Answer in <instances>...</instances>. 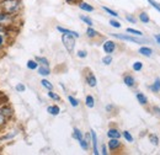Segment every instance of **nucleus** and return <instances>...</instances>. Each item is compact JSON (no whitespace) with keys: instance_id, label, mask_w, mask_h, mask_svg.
Wrapping results in <instances>:
<instances>
[{"instance_id":"1","label":"nucleus","mask_w":160,"mask_h":155,"mask_svg":"<svg viewBox=\"0 0 160 155\" xmlns=\"http://www.w3.org/2000/svg\"><path fill=\"white\" fill-rule=\"evenodd\" d=\"M21 9V0H0V11L9 14V15H16Z\"/></svg>"},{"instance_id":"2","label":"nucleus","mask_w":160,"mask_h":155,"mask_svg":"<svg viewBox=\"0 0 160 155\" xmlns=\"http://www.w3.org/2000/svg\"><path fill=\"white\" fill-rule=\"evenodd\" d=\"M14 116V110L9 105L0 106V128H2Z\"/></svg>"},{"instance_id":"3","label":"nucleus","mask_w":160,"mask_h":155,"mask_svg":"<svg viewBox=\"0 0 160 155\" xmlns=\"http://www.w3.org/2000/svg\"><path fill=\"white\" fill-rule=\"evenodd\" d=\"M62 42H63L64 48L68 51V53L73 54L74 53V49H75V37L72 36V35L63 33L62 35Z\"/></svg>"},{"instance_id":"4","label":"nucleus","mask_w":160,"mask_h":155,"mask_svg":"<svg viewBox=\"0 0 160 155\" xmlns=\"http://www.w3.org/2000/svg\"><path fill=\"white\" fill-rule=\"evenodd\" d=\"M115 38L122 39V41H127V42H133V43H143V39H139L133 36H128V35H120V33H111Z\"/></svg>"},{"instance_id":"5","label":"nucleus","mask_w":160,"mask_h":155,"mask_svg":"<svg viewBox=\"0 0 160 155\" xmlns=\"http://www.w3.org/2000/svg\"><path fill=\"white\" fill-rule=\"evenodd\" d=\"M102 48H103V52L106 54H111L115 52L116 49V43L113 41H106L103 44H102Z\"/></svg>"},{"instance_id":"6","label":"nucleus","mask_w":160,"mask_h":155,"mask_svg":"<svg viewBox=\"0 0 160 155\" xmlns=\"http://www.w3.org/2000/svg\"><path fill=\"white\" fill-rule=\"evenodd\" d=\"M108 149L111 150V152H115V150H118L121 149V147H122V144H121V142L117 139V138H110V140H108Z\"/></svg>"},{"instance_id":"7","label":"nucleus","mask_w":160,"mask_h":155,"mask_svg":"<svg viewBox=\"0 0 160 155\" xmlns=\"http://www.w3.org/2000/svg\"><path fill=\"white\" fill-rule=\"evenodd\" d=\"M90 136H91V144H92V153L95 155H99L100 152L98 149V136H96V133H95L94 129L90 131Z\"/></svg>"},{"instance_id":"8","label":"nucleus","mask_w":160,"mask_h":155,"mask_svg":"<svg viewBox=\"0 0 160 155\" xmlns=\"http://www.w3.org/2000/svg\"><path fill=\"white\" fill-rule=\"evenodd\" d=\"M85 80H86V84H88L89 86H91V88H95V86L98 85V79L94 75V73H91V72H89V73L86 74Z\"/></svg>"},{"instance_id":"9","label":"nucleus","mask_w":160,"mask_h":155,"mask_svg":"<svg viewBox=\"0 0 160 155\" xmlns=\"http://www.w3.org/2000/svg\"><path fill=\"white\" fill-rule=\"evenodd\" d=\"M37 72H38V74H40L41 77H48L51 74L49 65H38Z\"/></svg>"},{"instance_id":"10","label":"nucleus","mask_w":160,"mask_h":155,"mask_svg":"<svg viewBox=\"0 0 160 155\" xmlns=\"http://www.w3.org/2000/svg\"><path fill=\"white\" fill-rule=\"evenodd\" d=\"M57 30L62 32V33H67V35H72V36H74L75 38H79V33L78 32H75V31H72V30H68V28H64V27H62V26H57Z\"/></svg>"},{"instance_id":"11","label":"nucleus","mask_w":160,"mask_h":155,"mask_svg":"<svg viewBox=\"0 0 160 155\" xmlns=\"http://www.w3.org/2000/svg\"><path fill=\"white\" fill-rule=\"evenodd\" d=\"M47 112L52 116H58L60 112V108L58 105H52V106H48L47 107Z\"/></svg>"},{"instance_id":"12","label":"nucleus","mask_w":160,"mask_h":155,"mask_svg":"<svg viewBox=\"0 0 160 155\" xmlns=\"http://www.w3.org/2000/svg\"><path fill=\"white\" fill-rule=\"evenodd\" d=\"M123 82H124L128 88H133V86L136 85V79H134V77H132V75H124Z\"/></svg>"},{"instance_id":"13","label":"nucleus","mask_w":160,"mask_h":155,"mask_svg":"<svg viewBox=\"0 0 160 155\" xmlns=\"http://www.w3.org/2000/svg\"><path fill=\"white\" fill-rule=\"evenodd\" d=\"M79 8L81 9V10L86 11V12H92V11L95 10L92 5H90V4L85 2V1H80V2H79Z\"/></svg>"},{"instance_id":"14","label":"nucleus","mask_w":160,"mask_h":155,"mask_svg":"<svg viewBox=\"0 0 160 155\" xmlns=\"http://www.w3.org/2000/svg\"><path fill=\"white\" fill-rule=\"evenodd\" d=\"M121 134L120 131L117 129V128H110L108 131H107V137L108 138H117V139H120L121 138Z\"/></svg>"},{"instance_id":"15","label":"nucleus","mask_w":160,"mask_h":155,"mask_svg":"<svg viewBox=\"0 0 160 155\" xmlns=\"http://www.w3.org/2000/svg\"><path fill=\"white\" fill-rule=\"evenodd\" d=\"M138 53L142 54V56H144V57H150L153 54V49L149 48V47H140Z\"/></svg>"},{"instance_id":"16","label":"nucleus","mask_w":160,"mask_h":155,"mask_svg":"<svg viewBox=\"0 0 160 155\" xmlns=\"http://www.w3.org/2000/svg\"><path fill=\"white\" fill-rule=\"evenodd\" d=\"M86 36H88L89 38H95V37L99 36V32H98L92 26H89L88 30H86Z\"/></svg>"},{"instance_id":"17","label":"nucleus","mask_w":160,"mask_h":155,"mask_svg":"<svg viewBox=\"0 0 160 155\" xmlns=\"http://www.w3.org/2000/svg\"><path fill=\"white\" fill-rule=\"evenodd\" d=\"M136 97H137V101L139 102L140 105H147L148 103V98H147V96L143 92H137Z\"/></svg>"},{"instance_id":"18","label":"nucleus","mask_w":160,"mask_h":155,"mask_svg":"<svg viewBox=\"0 0 160 155\" xmlns=\"http://www.w3.org/2000/svg\"><path fill=\"white\" fill-rule=\"evenodd\" d=\"M85 105H86L89 108H92V107L95 106V98H94V96L88 95V96L85 97Z\"/></svg>"},{"instance_id":"19","label":"nucleus","mask_w":160,"mask_h":155,"mask_svg":"<svg viewBox=\"0 0 160 155\" xmlns=\"http://www.w3.org/2000/svg\"><path fill=\"white\" fill-rule=\"evenodd\" d=\"M150 90L153 92H159L160 91V78H157L155 81L153 82V85H150Z\"/></svg>"},{"instance_id":"20","label":"nucleus","mask_w":160,"mask_h":155,"mask_svg":"<svg viewBox=\"0 0 160 155\" xmlns=\"http://www.w3.org/2000/svg\"><path fill=\"white\" fill-rule=\"evenodd\" d=\"M26 65H27V68H28L30 70H37V68H38V65H40V64H38L35 59H31V60H28V62H27V64H26Z\"/></svg>"},{"instance_id":"21","label":"nucleus","mask_w":160,"mask_h":155,"mask_svg":"<svg viewBox=\"0 0 160 155\" xmlns=\"http://www.w3.org/2000/svg\"><path fill=\"white\" fill-rule=\"evenodd\" d=\"M73 138L75 139V140H81L82 138H84V136H82V132L80 131L79 128H74V131H73Z\"/></svg>"},{"instance_id":"22","label":"nucleus","mask_w":160,"mask_h":155,"mask_svg":"<svg viewBox=\"0 0 160 155\" xmlns=\"http://www.w3.org/2000/svg\"><path fill=\"white\" fill-rule=\"evenodd\" d=\"M18 134H19V129H14V131H11L10 133L5 134V136L2 137V138H1L0 140H4V139H5V140H8V139H12L14 137H16Z\"/></svg>"},{"instance_id":"23","label":"nucleus","mask_w":160,"mask_h":155,"mask_svg":"<svg viewBox=\"0 0 160 155\" xmlns=\"http://www.w3.org/2000/svg\"><path fill=\"white\" fill-rule=\"evenodd\" d=\"M41 85H42L43 88H46L47 90H53V84H52L51 81H48L47 79H42Z\"/></svg>"},{"instance_id":"24","label":"nucleus","mask_w":160,"mask_h":155,"mask_svg":"<svg viewBox=\"0 0 160 155\" xmlns=\"http://www.w3.org/2000/svg\"><path fill=\"white\" fill-rule=\"evenodd\" d=\"M79 144H80V147H81V149H82V150H88V149H89V147H90V142H89V140H86L85 138H82L81 140H79Z\"/></svg>"},{"instance_id":"25","label":"nucleus","mask_w":160,"mask_h":155,"mask_svg":"<svg viewBox=\"0 0 160 155\" xmlns=\"http://www.w3.org/2000/svg\"><path fill=\"white\" fill-rule=\"evenodd\" d=\"M35 60L40 64V65H49V62H48V59L44 58V57H36Z\"/></svg>"},{"instance_id":"26","label":"nucleus","mask_w":160,"mask_h":155,"mask_svg":"<svg viewBox=\"0 0 160 155\" xmlns=\"http://www.w3.org/2000/svg\"><path fill=\"white\" fill-rule=\"evenodd\" d=\"M128 33H131V35H133V36H138V37H142L143 36V32L139 31V30H134V28H127L126 30Z\"/></svg>"},{"instance_id":"27","label":"nucleus","mask_w":160,"mask_h":155,"mask_svg":"<svg viewBox=\"0 0 160 155\" xmlns=\"http://www.w3.org/2000/svg\"><path fill=\"white\" fill-rule=\"evenodd\" d=\"M102 10H103V11H106L108 15H111V16H113V18H118V14H117L116 11H113L112 9L107 8V6H102Z\"/></svg>"},{"instance_id":"28","label":"nucleus","mask_w":160,"mask_h":155,"mask_svg":"<svg viewBox=\"0 0 160 155\" xmlns=\"http://www.w3.org/2000/svg\"><path fill=\"white\" fill-rule=\"evenodd\" d=\"M80 20H81V21H82L84 23H86L88 26H92V25H94V22H92V20L90 19L89 16H85V15H81V16H80Z\"/></svg>"},{"instance_id":"29","label":"nucleus","mask_w":160,"mask_h":155,"mask_svg":"<svg viewBox=\"0 0 160 155\" xmlns=\"http://www.w3.org/2000/svg\"><path fill=\"white\" fill-rule=\"evenodd\" d=\"M139 20L143 22V23H149V21H150V19H149V16H148V14H147V12H140Z\"/></svg>"},{"instance_id":"30","label":"nucleus","mask_w":160,"mask_h":155,"mask_svg":"<svg viewBox=\"0 0 160 155\" xmlns=\"http://www.w3.org/2000/svg\"><path fill=\"white\" fill-rule=\"evenodd\" d=\"M149 142L153 145H158L159 144V138H158L157 134H149Z\"/></svg>"},{"instance_id":"31","label":"nucleus","mask_w":160,"mask_h":155,"mask_svg":"<svg viewBox=\"0 0 160 155\" xmlns=\"http://www.w3.org/2000/svg\"><path fill=\"white\" fill-rule=\"evenodd\" d=\"M132 68H133V70H134V72H140V70L143 69V63L139 62V60H137L136 63H133Z\"/></svg>"},{"instance_id":"32","label":"nucleus","mask_w":160,"mask_h":155,"mask_svg":"<svg viewBox=\"0 0 160 155\" xmlns=\"http://www.w3.org/2000/svg\"><path fill=\"white\" fill-rule=\"evenodd\" d=\"M47 95L49 98H52V100H54V101H59L60 100V96L58 94H56V92H53L52 90H48V92H47Z\"/></svg>"},{"instance_id":"33","label":"nucleus","mask_w":160,"mask_h":155,"mask_svg":"<svg viewBox=\"0 0 160 155\" xmlns=\"http://www.w3.org/2000/svg\"><path fill=\"white\" fill-rule=\"evenodd\" d=\"M68 100H69V102H70V105L73 106V107H78L79 106V100H77L74 96H68Z\"/></svg>"},{"instance_id":"34","label":"nucleus","mask_w":160,"mask_h":155,"mask_svg":"<svg viewBox=\"0 0 160 155\" xmlns=\"http://www.w3.org/2000/svg\"><path fill=\"white\" fill-rule=\"evenodd\" d=\"M122 136H123V138H124L127 142H129V143H132V142H133V137H132V134H131L128 131H124V132L122 133Z\"/></svg>"},{"instance_id":"35","label":"nucleus","mask_w":160,"mask_h":155,"mask_svg":"<svg viewBox=\"0 0 160 155\" xmlns=\"http://www.w3.org/2000/svg\"><path fill=\"white\" fill-rule=\"evenodd\" d=\"M102 63H103L105 65H110V64L112 63V57H111V54L105 56V57L102 58Z\"/></svg>"},{"instance_id":"36","label":"nucleus","mask_w":160,"mask_h":155,"mask_svg":"<svg viewBox=\"0 0 160 155\" xmlns=\"http://www.w3.org/2000/svg\"><path fill=\"white\" fill-rule=\"evenodd\" d=\"M147 1H148V2H149V4H150V5H152L157 11H159L160 12V4L159 2H157L155 0H147Z\"/></svg>"},{"instance_id":"37","label":"nucleus","mask_w":160,"mask_h":155,"mask_svg":"<svg viewBox=\"0 0 160 155\" xmlns=\"http://www.w3.org/2000/svg\"><path fill=\"white\" fill-rule=\"evenodd\" d=\"M4 33H5L4 28L0 27V47H2L5 44V36H4Z\"/></svg>"},{"instance_id":"38","label":"nucleus","mask_w":160,"mask_h":155,"mask_svg":"<svg viewBox=\"0 0 160 155\" xmlns=\"http://www.w3.org/2000/svg\"><path fill=\"white\" fill-rule=\"evenodd\" d=\"M15 90H16L18 92H25V90H26V86H25L22 82H19V84L15 86Z\"/></svg>"},{"instance_id":"39","label":"nucleus","mask_w":160,"mask_h":155,"mask_svg":"<svg viewBox=\"0 0 160 155\" xmlns=\"http://www.w3.org/2000/svg\"><path fill=\"white\" fill-rule=\"evenodd\" d=\"M110 25L112 26V27H116V28H120L121 27V23L117 21V20H110Z\"/></svg>"},{"instance_id":"40","label":"nucleus","mask_w":160,"mask_h":155,"mask_svg":"<svg viewBox=\"0 0 160 155\" xmlns=\"http://www.w3.org/2000/svg\"><path fill=\"white\" fill-rule=\"evenodd\" d=\"M126 20L129 21L131 23H136V22H137V19H136L133 15H127V16H126Z\"/></svg>"},{"instance_id":"41","label":"nucleus","mask_w":160,"mask_h":155,"mask_svg":"<svg viewBox=\"0 0 160 155\" xmlns=\"http://www.w3.org/2000/svg\"><path fill=\"white\" fill-rule=\"evenodd\" d=\"M77 54H78L79 58H86V57H88V52H86V51H78Z\"/></svg>"},{"instance_id":"42","label":"nucleus","mask_w":160,"mask_h":155,"mask_svg":"<svg viewBox=\"0 0 160 155\" xmlns=\"http://www.w3.org/2000/svg\"><path fill=\"white\" fill-rule=\"evenodd\" d=\"M107 149H106V145L105 144H102V148H101V154H103V155H107Z\"/></svg>"},{"instance_id":"43","label":"nucleus","mask_w":160,"mask_h":155,"mask_svg":"<svg viewBox=\"0 0 160 155\" xmlns=\"http://www.w3.org/2000/svg\"><path fill=\"white\" fill-rule=\"evenodd\" d=\"M154 112H155V115H157V116L160 117V108L159 107H154Z\"/></svg>"},{"instance_id":"44","label":"nucleus","mask_w":160,"mask_h":155,"mask_svg":"<svg viewBox=\"0 0 160 155\" xmlns=\"http://www.w3.org/2000/svg\"><path fill=\"white\" fill-rule=\"evenodd\" d=\"M155 39H157V42L160 44V35H155Z\"/></svg>"},{"instance_id":"45","label":"nucleus","mask_w":160,"mask_h":155,"mask_svg":"<svg viewBox=\"0 0 160 155\" xmlns=\"http://www.w3.org/2000/svg\"><path fill=\"white\" fill-rule=\"evenodd\" d=\"M68 4H74V2H77V0H65Z\"/></svg>"}]
</instances>
